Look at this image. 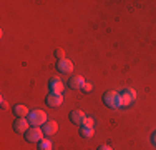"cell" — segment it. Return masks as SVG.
Returning <instances> with one entry per match:
<instances>
[{
	"instance_id": "1",
	"label": "cell",
	"mask_w": 156,
	"mask_h": 150,
	"mask_svg": "<svg viewBox=\"0 0 156 150\" xmlns=\"http://www.w3.org/2000/svg\"><path fill=\"white\" fill-rule=\"evenodd\" d=\"M28 122H30L32 127H42L43 123L48 122L47 118V114L43 110H40V108H33V110H30V114H28Z\"/></svg>"
},
{
	"instance_id": "2",
	"label": "cell",
	"mask_w": 156,
	"mask_h": 150,
	"mask_svg": "<svg viewBox=\"0 0 156 150\" xmlns=\"http://www.w3.org/2000/svg\"><path fill=\"white\" fill-rule=\"evenodd\" d=\"M103 103H105L108 108H120L121 107L120 93L115 92V90H108V92L103 95Z\"/></svg>"
},
{
	"instance_id": "3",
	"label": "cell",
	"mask_w": 156,
	"mask_h": 150,
	"mask_svg": "<svg viewBox=\"0 0 156 150\" xmlns=\"http://www.w3.org/2000/svg\"><path fill=\"white\" fill-rule=\"evenodd\" d=\"M45 133H43L42 127H30L25 133V140L30 142V144H38L40 140H43Z\"/></svg>"
},
{
	"instance_id": "4",
	"label": "cell",
	"mask_w": 156,
	"mask_h": 150,
	"mask_svg": "<svg viewBox=\"0 0 156 150\" xmlns=\"http://www.w3.org/2000/svg\"><path fill=\"white\" fill-rule=\"evenodd\" d=\"M121 99V107H128L129 103H133L136 100V92L133 88H125L123 92H120Z\"/></svg>"
},
{
	"instance_id": "5",
	"label": "cell",
	"mask_w": 156,
	"mask_h": 150,
	"mask_svg": "<svg viewBox=\"0 0 156 150\" xmlns=\"http://www.w3.org/2000/svg\"><path fill=\"white\" fill-rule=\"evenodd\" d=\"M13 127V132L15 133H27V130L30 129V122H28V118H15V122L12 123Z\"/></svg>"
},
{
	"instance_id": "6",
	"label": "cell",
	"mask_w": 156,
	"mask_h": 150,
	"mask_svg": "<svg viewBox=\"0 0 156 150\" xmlns=\"http://www.w3.org/2000/svg\"><path fill=\"white\" fill-rule=\"evenodd\" d=\"M63 87H65V84H63L58 77H51L50 80H48V90H50L51 93H62Z\"/></svg>"
},
{
	"instance_id": "7",
	"label": "cell",
	"mask_w": 156,
	"mask_h": 150,
	"mask_svg": "<svg viewBox=\"0 0 156 150\" xmlns=\"http://www.w3.org/2000/svg\"><path fill=\"white\" fill-rule=\"evenodd\" d=\"M45 103L48 107H60L63 103V93H48L47 99H45Z\"/></svg>"
},
{
	"instance_id": "8",
	"label": "cell",
	"mask_w": 156,
	"mask_h": 150,
	"mask_svg": "<svg viewBox=\"0 0 156 150\" xmlns=\"http://www.w3.org/2000/svg\"><path fill=\"white\" fill-rule=\"evenodd\" d=\"M42 130H43V133H45V137H51V135H55L58 132L57 120H48L47 123H43V125H42Z\"/></svg>"
},
{
	"instance_id": "9",
	"label": "cell",
	"mask_w": 156,
	"mask_h": 150,
	"mask_svg": "<svg viewBox=\"0 0 156 150\" xmlns=\"http://www.w3.org/2000/svg\"><path fill=\"white\" fill-rule=\"evenodd\" d=\"M57 70L60 73H72L73 70V62L68 58H63V60H58L57 62Z\"/></svg>"
},
{
	"instance_id": "10",
	"label": "cell",
	"mask_w": 156,
	"mask_h": 150,
	"mask_svg": "<svg viewBox=\"0 0 156 150\" xmlns=\"http://www.w3.org/2000/svg\"><path fill=\"white\" fill-rule=\"evenodd\" d=\"M83 84H85V78L81 77V75H72L70 80H68V87L73 88V90H81Z\"/></svg>"
},
{
	"instance_id": "11",
	"label": "cell",
	"mask_w": 156,
	"mask_h": 150,
	"mask_svg": "<svg viewBox=\"0 0 156 150\" xmlns=\"http://www.w3.org/2000/svg\"><path fill=\"white\" fill-rule=\"evenodd\" d=\"M85 118H87V115L83 114L81 110H72L70 112V120H72V123H75V125H83Z\"/></svg>"
},
{
	"instance_id": "12",
	"label": "cell",
	"mask_w": 156,
	"mask_h": 150,
	"mask_svg": "<svg viewBox=\"0 0 156 150\" xmlns=\"http://www.w3.org/2000/svg\"><path fill=\"white\" fill-rule=\"evenodd\" d=\"M12 112H13V115H15L17 118H27L28 114H30V110H28L25 105H22V103H17L15 107L12 108Z\"/></svg>"
},
{
	"instance_id": "13",
	"label": "cell",
	"mask_w": 156,
	"mask_h": 150,
	"mask_svg": "<svg viewBox=\"0 0 156 150\" xmlns=\"http://www.w3.org/2000/svg\"><path fill=\"white\" fill-rule=\"evenodd\" d=\"M37 150H53V144L50 138H43L37 144Z\"/></svg>"
},
{
	"instance_id": "14",
	"label": "cell",
	"mask_w": 156,
	"mask_h": 150,
	"mask_svg": "<svg viewBox=\"0 0 156 150\" xmlns=\"http://www.w3.org/2000/svg\"><path fill=\"white\" fill-rule=\"evenodd\" d=\"M95 133L93 129H90V127H80V137L81 138H91Z\"/></svg>"
},
{
	"instance_id": "15",
	"label": "cell",
	"mask_w": 156,
	"mask_h": 150,
	"mask_svg": "<svg viewBox=\"0 0 156 150\" xmlns=\"http://www.w3.org/2000/svg\"><path fill=\"white\" fill-rule=\"evenodd\" d=\"M93 125H95V120H93V117H87L81 127H90V129H93Z\"/></svg>"
},
{
	"instance_id": "16",
	"label": "cell",
	"mask_w": 156,
	"mask_h": 150,
	"mask_svg": "<svg viewBox=\"0 0 156 150\" xmlns=\"http://www.w3.org/2000/svg\"><path fill=\"white\" fill-rule=\"evenodd\" d=\"M53 55H55L58 60H63V58H65V50H63V48H57Z\"/></svg>"
},
{
	"instance_id": "17",
	"label": "cell",
	"mask_w": 156,
	"mask_h": 150,
	"mask_svg": "<svg viewBox=\"0 0 156 150\" xmlns=\"http://www.w3.org/2000/svg\"><path fill=\"white\" fill-rule=\"evenodd\" d=\"M81 90L88 93V92H91V90H93V85H91L90 82H85V84H83V87H81Z\"/></svg>"
},
{
	"instance_id": "18",
	"label": "cell",
	"mask_w": 156,
	"mask_h": 150,
	"mask_svg": "<svg viewBox=\"0 0 156 150\" xmlns=\"http://www.w3.org/2000/svg\"><path fill=\"white\" fill-rule=\"evenodd\" d=\"M98 150H113V148H111L110 145H100V147H98Z\"/></svg>"
},
{
	"instance_id": "19",
	"label": "cell",
	"mask_w": 156,
	"mask_h": 150,
	"mask_svg": "<svg viewBox=\"0 0 156 150\" xmlns=\"http://www.w3.org/2000/svg\"><path fill=\"white\" fill-rule=\"evenodd\" d=\"M7 108H9V103H7L5 100L2 99V110H7Z\"/></svg>"
},
{
	"instance_id": "20",
	"label": "cell",
	"mask_w": 156,
	"mask_h": 150,
	"mask_svg": "<svg viewBox=\"0 0 156 150\" xmlns=\"http://www.w3.org/2000/svg\"><path fill=\"white\" fill-rule=\"evenodd\" d=\"M151 142H153V144H154V145H156V132H154V133H153V138H151Z\"/></svg>"
}]
</instances>
